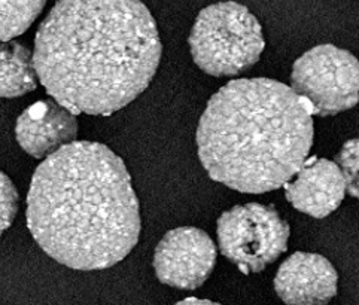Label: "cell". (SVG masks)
Segmentation results:
<instances>
[{
  "instance_id": "obj_1",
  "label": "cell",
  "mask_w": 359,
  "mask_h": 305,
  "mask_svg": "<svg viewBox=\"0 0 359 305\" xmlns=\"http://www.w3.org/2000/svg\"><path fill=\"white\" fill-rule=\"evenodd\" d=\"M140 0H57L34 38L36 75L75 115L107 116L148 88L161 60Z\"/></svg>"
},
{
  "instance_id": "obj_2",
  "label": "cell",
  "mask_w": 359,
  "mask_h": 305,
  "mask_svg": "<svg viewBox=\"0 0 359 305\" xmlns=\"http://www.w3.org/2000/svg\"><path fill=\"white\" fill-rule=\"evenodd\" d=\"M27 227L53 260L79 271L121 262L139 241V201L124 161L97 142H72L36 169Z\"/></svg>"
},
{
  "instance_id": "obj_3",
  "label": "cell",
  "mask_w": 359,
  "mask_h": 305,
  "mask_svg": "<svg viewBox=\"0 0 359 305\" xmlns=\"http://www.w3.org/2000/svg\"><path fill=\"white\" fill-rule=\"evenodd\" d=\"M312 116L307 101L279 80H231L200 118V161L213 180L231 190L274 191L294 178L312 149Z\"/></svg>"
},
{
  "instance_id": "obj_4",
  "label": "cell",
  "mask_w": 359,
  "mask_h": 305,
  "mask_svg": "<svg viewBox=\"0 0 359 305\" xmlns=\"http://www.w3.org/2000/svg\"><path fill=\"white\" fill-rule=\"evenodd\" d=\"M259 21L237 2H219L198 14L189 34L194 63L210 76H236L252 67L264 51Z\"/></svg>"
},
{
  "instance_id": "obj_5",
  "label": "cell",
  "mask_w": 359,
  "mask_h": 305,
  "mask_svg": "<svg viewBox=\"0 0 359 305\" xmlns=\"http://www.w3.org/2000/svg\"><path fill=\"white\" fill-rule=\"evenodd\" d=\"M221 253L245 274L259 273L288 248L290 225L273 206H236L218 219Z\"/></svg>"
},
{
  "instance_id": "obj_6",
  "label": "cell",
  "mask_w": 359,
  "mask_h": 305,
  "mask_svg": "<svg viewBox=\"0 0 359 305\" xmlns=\"http://www.w3.org/2000/svg\"><path fill=\"white\" fill-rule=\"evenodd\" d=\"M358 69L349 51L331 43L318 45L295 62L291 88L307 101L312 115H337L356 106Z\"/></svg>"
},
{
  "instance_id": "obj_7",
  "label": "cell",
  "mask_w": 359,
  "mask_h": 305,
  "mask_svg": "<svg viewBox=\"0 0 359 305\" xmlns=\"http://www.w3.org/2000/svg\"><path fill=\"white\" fill-rule=\"evenodd\" d=\"M217 264V246L208 232L194 227L172 229L154 252V269L161 283L194 290L210 277Z\"/></svg>"
},
{
  "instance_id": "obj_8",
  "label": "cell",
  "mask_w": 359,
  "mask_h": 305,
  "mask_svg": "<svg viewBox=\"0 0 359 305\" xmlns=\"http://www.w3.org/2000/svg\"><path fill=\"white\" fill-rule=\"evenodd\" d=\"M339 274L327 257L297 252L278 269L274 290L286 305H327L337 295Z\"/></svg>"
},
{
  "instance_id": "obj_9",
  "label": "cell",
  "mask_w": 359,
  "mask_h": 305,
  "mask_svg": "<svg viewBox=\"0 0 359 305\" xmlns=\"http://www.w3.org/2000/svg\"><path fill=\"white\" fill-rule=\"evenodd\" d=\"M15 136L29 155L46 158L62 146L75 142L76 115L55 100H41L18 116Z\"/></svg>"
},
{
  "instance_id": "obj_10",
  "label": "cell",
  "mask_w": 359,
  "mask_h": 305,
  "mask_svg": "<svg viewBox=\"0 0 359 305\" xmlns=\"http://www.w3.org/2000/svg\"><path fill=\"white\" fill-rule=\"evenodd\" d=\"M294 176L285 183V197L298 212L322 219L339 208L346 182L336 162L312 158Z\"/></svg>"
},
{
  "instance_id": "obj_11",
  "label": "cell",
  "mask_w": 359,
  "mask_h": 305,
  "mask_svg": "<svg viewBox=\"0 0 359 305\" xmlns=\"http://www.w3.org/2000/svg\"><path fill=\"white\" fill-rule=\"evenodd\" d=\"M32 51L18 42H0V97L14 99L38 87Z\"/></svg>"
},
{
  "instance_id": "obj_12",
  "label": "cell",
  "mask_w": 359,
  "mask_h": 305,
  "mask_svg": "<svg viewBox=\"0 0 359 305\" xmlns=\"http://www.w3.org/2000/svg\"><path fill=\"white\" fill-rule=\"evenodd\" d=\"M45 3L46 0H0V42L27 31Z\"/></svg>"
},
{
  "instance_id": "obj_13",
  "label": "cell",
  "mask_w": 359,
  "mask_h": 305,
  "mask_svg": "<svg viewBox=\"0 0 359 305\" xmlns=\"http://www.w3.org/2000/svg\"><path fill=\"white\" fill-rule=\"evenodd\" d=\"M20 197L15 185L0 171V236L12 225L18 212Z\"/></svg>"
},
{
  "instance_id": "obj_14",
  "label": "cell",
  "mask_w": 359,
  "mask_h": 305,
  "mask_svg": "<svg viewBox=\"0 0 359 305\" xmlns=\"http://www.w3.org/2000/svg\"><path fill=\"white\" fill-rule=\"evenodd\" d=\"M337 166L346 182V191L358 197V140L352 139L344 143L337 157Z\"/></svg>"
},
{
  "instance_id": "obj_15",
  "label": "cell",
  "mask_w": 359,
  "mask_h": 305,
  "mask_svg": "<svg viewBox=\"0 0 359 305\" xmlns=\"http://www.w3.org/2000/svg\"><path fill=\"white\" fill-rule=\"evenodd\" d=\"M175 305H221L218 302H213L209 299H198V298H187L181 302H177Z\"/></svg>"
}]
</instances>
